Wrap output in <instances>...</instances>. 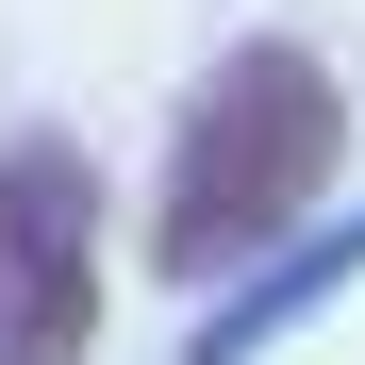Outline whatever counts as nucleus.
Here are the masks:
<instances>
[{"label": "nucleus", "mask_w": 365, "mask_h": 365, "mask_svg": "<svg viewBox=\"0 0 365 365\" xmlns=\"http://www.w3.org/2000/svg\"><path fill=\"white\" fill-rule=\"evenodd\" d=\"M332 150H349V83H332L299 34H232V50H216V83L182 100V133H166L150 266H166V282L250 266L266 232H282V216L332 182Z\"/></svg>", "instance_id": "nucleus-1"}, {"label": "nucleus", "mask_w": 365, "mask_h": 365, "mask_svg": "<svg viewBox=\"0 0 365 365\" xmlns=\"http://www.w3.org/2000/svg\"><path fill=\"white\" fill-rule=\"evenodd\" d=\"M100 332V166L67 133L0 150V365H83Z\"/></svg>", "instance_id": "nucleus-2"}, {"label": "nucleus", "mask_w": 365, "mask_h": 365, "mask_svg": "<svg viewBox=\"0 0 365 365\" xmlns=\"http://www.w3.org/2000/svg\"><path fill=\"white\" fill-rule=\"evenodd\" d=\"M349 266H365V216H349V232H316V250H282V266H266L250 299H216V316H200V332H182V349H200V365H250V349H266L282 316H316V299H332Z\"/></svg>", "instance_id": "nucleus-3"}]
</instances>
